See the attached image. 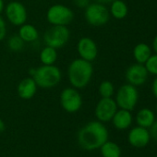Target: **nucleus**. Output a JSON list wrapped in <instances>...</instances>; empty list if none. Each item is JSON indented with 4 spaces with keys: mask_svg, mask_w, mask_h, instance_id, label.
<instances>
[{
    "mask_svg": "<svg viewBox=\"0 0 157 157\" xmlns=\"http://www.w3.org/2000/svg\"><path fill=\"white\" fill-rule=\"evenodd\" d=\"M108 140V130L100 121H91L83 126L78 132V142L87 151L100 149Z\"/></svg>",
    "mask_w": 157,
    "mask_h": 157,
    "instance_id": "nucleus-1",
    "label": "nucleus"
},
{
    "mask_svg": "<svg viewBox=\"0 0 157 157\" xmlns=\"http://www.w3.org/2000/svg\"><path fill=\"white\" fill-rule=\"evenodd\" d=\"M94 67L92 62L77 58L70 62L67 67V78L70 85L76 89L85 88L92 81Z\"/></svg>",
    "mask_w": 157,
    "mask_h": 157,
    "instance_id": "nucleus-2",
    "label": "nucleus"
},
{
    "mask_svg": "<svg viewBox=\"0 0 157 157\" xmlns=\"http://www.w3.org/2000/svg\"><path fill=\"white\" fill-rule=\"evenodd\" d=\"M32 78L37 86L44 89H51L59 84L62 78L60 69L55 65H42L30 70Z\"/></svg>",
    "mask_w": 157,
    "mask_h": 157,
    "instance_id": "nucleus-3",
    "label": "nucleus"
},
{
    "mask_svg": "<svg viewBox=\"0 0 157 157\" xmlns=\"http://www.w3.org/2000/svg\"><path fill=\"white\" fill-rule=\"evenodd\" d=\"M84 18L89 25L94 27H101L109 21V10L105 5L97 2L90 3L84 10Z\"/></svg>",
    "mask_w": 157,
    "mask_h": 157,
    "instance_id": "nucleus-4",
    "label": "nucleus"
},
{
    "mask_svg": "<svg viewBox=\"0 0 157 157\" xmlns=\"http://www.w3.org/2000/svg\"><path fill=\"white\" fill-rule=\"evenodd\" d=\"M116 103L117 107L128 111L134 110L139 101V92L136 86L126 83L119 87L116 94Z\"/></svg>",
    "mask_w": 157,
    "mask_h": 157,
    "instance_id": "nucleus-5",
    "label": "nucleus"
},
{
    "mask_svg": "<svg viewBox=\"0 0 157 157\" xmlns=\"http://www.w3.org/2000/svg\"><path fill=\"white\" fill-rule=\"evenodd\" d=\"M70 32L67 26L52 25L44 34L45 45L56 48V50L64 47L69 41Z\"/></svg>",
    "mask_w": 157,
    "mask_h": 157,
    "instance_id": "nucleus-6",
    "label": "nucleus"
},
{
    "mask_svg": "<svg viewBox=\"0 0 157 157\" xmlns=\"http://www.w3.org/2000/svg\"><path fill=\"white\" fill-rule=\"evenodd\" d=\"M73 19V10L62 4L51 6L46 12V20L51 25L67 26L71 23Z\"/></svg>",
    "mask_w": 157,
    "mask_h": 157,
    "instance_id": "nucleus-7",
    "label": "nucleus"
},
{
    "mask_svg": "<svg viewBox=\"0 0 157 157\" xmlns=\"http://www.w3.org/2000/svg\"><path fill=\"white\" fill-rule=\"evenodd\" d=\"M60 105L66 112L76 113L82 106V94L72 86L65 88L60 94Z\"/></svg>",
    "mask_w": 157,
    "mask_h": 157,
    "instance_id": "nucleus-8",
    "label": "nucleus"
},
{
    "mask_svg": "<svg viewBox=\"0 0 157 157\" xmlns=\"http://www.w3.org/2000/svg\"><path fill=\"white\" fill-rule=\"evenodd\" d=\"M5 15L10 23L14 26H21L26 23L28 12L25 6L19 1H11L5 6Z\"/></svg>",
    "mask_w": 157,
    "mask_h": 157,
    "instance_id": "nucleus-9",
    "label": "nucleus"
},
{
    "mask_svg": "<svg viewBox=\"0 0 157 157\" xmlns=\"http://www.w3.org/2000/svg\"><path fill=\"white\" fill-rule=\"evenodd\" d=\"M117 108V105L112 97L101 98L95 106L94 114L98 121L102 123L109 122L112 120Z\"/></svg>",
    "mask_w": 157,
    "mask_h": 157,
    "instance_id": "nucleus-10",
    "label": "nucleus"
},
{
    "mask_svg": "<svg viewBox=\"0 0 157 157\" xmlns=\"http://www.w3.org/2000/svg\"><path fill=\"white\" fill-rule=\"evenodd\" d=\"M149 73L144 64L135 63L129 66L126 70V80L128 83L133 86H141L148 80Z\"/></svg>",
    "mask_w": 157,
    "mask_h": 157,
    "instance_id": "nucleus-11",
    "label": "nucleus"
},
{
    "mask_svg": "<svg viewBox=\"0 0 157 157\" xmlns=\"http://www.w3.org/2000/svg\"><path fill=\"white\" fill-rule=\"evenodd\" d=\"M77 51L80 56L86 61L93 62L98 56V46L94 40L90 37H82L77 44Z\"/></svg>",
    "mask_w": 157,
    "mask_h": 157,
    "instance_id": "nucleus-12",
    "label": "nucleus"
},
{
    "mask_svg": "<svg viewBox=\"0 0 157 157\" xmlns=\"http://www.w3.org/2000/svg\"><path fill=\"white\" fill-rule=\"evenodd\" d=\"M151 140L150 131L148 128L142 127L133 128L128 135V140L129 144L135 148H143L148 145Z\"/></svg>",
    "mask_w": 157,
    "mask_h": 157,
    "instance_id": "nucleus-13",
    "label": "nucleus"
},
{
    "mask_svg": "<svg viewBox=\"0 0 157 157\" xmlns=\"http://www.w3.org/2000/svg\"><path fill=\"white\" fill-rule=\"evenodd\" d=\"M37 88L38 86L32 77L25 78L18 84V95L23 100H30L36 94Z\"/></svg>",
    "mask_w": 157,
    "mask_h": 157,
    "instance_id": "nucleus-14",
    "label": "nucleus"
},
{
    "mask_svg": "<svg viewBox=\"0 0 157 157\" xmlns=\"http://www.w3.org/2000/svg\"><path fill=\"white\" fill-rule=\"evenodd\" d=\"M132 119L133 118L130 111L120 108L119 110L117 109L111 121L113 122V125L117 129L124 130L130 127V125L132 124Z\"/></svg>",
    "mask_w": 157,
    "mask_h": 157,
    "instance_id": "nucleus-15",
    "label": "nucleus"
},
{
    "mask_svg": "<svg viewBox=\"0 0 157 157\" xmlns=\"http://www.w3.org/2000/svg\"><path fill=\"white\" fill-rule=\"evenodd\" d=\"M151 55V48L145 43H140L133 48V57L136 60V63L145 64Z\"/></svg>",
    "mask_w": 157,
    "mask_h": 157,
    "instance_id": "nucleus-16",
    "label": "nucleus"
},
{
    "mask_svg": "<svg viewBox=\"0 0 157 157\" xmlns=\"http://www.w3.org/2000/svg\"><path fill=\"white\" fill-rule=\"evenodd\" d=\"M154 121H155L154 113L150 108H142L139 110L136 115V122L140 127L150 128V127L153 124Z\"/></svg>",
    "mask_w": 157,
    "mask_h": 157,
    "instance_id": "nucleus-17",
    "label": "nucleus"
},
{
    "mask_svg": "<svg viewBox=\"0 0 157 157\" xmlns=\"http://www.w3.org/2000/svg\"><path fill=\"white\" fill-rule=\"evenodd\" d=\"M18 34L24 41V43H33L39 38L38 30L33 25L28 23H24L20 26Z\"/></svg>",
    "mask_w": 157,
    "mask_h": 157,
    "instance_id": "nucleus-18",
    "label": "nucleus"
},
{
    "mask_svg": "<svg viewBox=\"0 0 157 157\" xmlns=\"http://www.w3.org/2000/svg\"><path fill=\"white\" fill-rule=\"evenodd\" d=\"M109 13L116 20H123L128 13V5L123 0H115L110 4Z\"/></svg>",
    "mask_w": 157,
    "mask_h": 157,
    "instance_id": "nucleus-19",
    "label": "nucleus"
},
{
    "mask_svg": "<svg viewBox=\"0 0 157 157\" xmlns=\"http://www.w3.org/2000/svg\"><path fill=\"white\" fill-rule=\"evenodd\" d=\"M40 60L43 65H55L57 60L56 49L45 45L40 52Z\"/></svg>",
    "mask_w": 157,
    "mask_h": 157,
    "instance_id": "nucleus-20",
    "label": "nucleus"
},
{
    "mask_svg": "<svg viewBox=\"0 0 157 157\" xmlns=\"http://www.w3.org/2000/svg\"><path fill=\"white\" fill-rule=\"evenodd\" d=\"M101 154L103 157H120L121 149L120 147L113 141L106 140L101 147Z\"/></svg>",
    "mask_w": 157,
    "mask_h": 157,
    "instance_id": "nucleus-21",
    "label": "nucleus"
},
{
    "mask_svg": "<svg viewBox=\"0 0 157 157\" xmlns=\"http://www.w3.org/2000/svg\"><path fill=\"white\" fill-rule=\"evenodd\" d=\"M101 98H111L115 94L114 84L110 81H103L98 88Z\"/></svg>",
    "mask_w": 157,
    "mask_h": 157,
    "instance_id": "nucleus-22",
    "label": "nucleus"
},
{
    "mask_svg": "<svg viewBox=\"0 0 157 157\" xmlns=\"http://www.w3.org/2000/svg\"><path fill=\"white\" fill-rule=\"evenodd\" d=\"M25 45L24 41L19 36V34L12 35L8 40V46L13 52H20L23 49Z\"/></svg>",
    "mask_w": 157,
    "mask_h": 157,
    "instance_id": "nucleus-23",
    "label": "nucleus"
},
{
    "mask_svg": "<svg viewBox=\"0 0 157 157\" xmlns=\"http://www.w3.org/2000/svg\"><path fill=\"white\" fill-rule=\"evenodd\" d=\"M149 74L157 76V54H152L144 64Z\"/></svg>",
    "mask_w": 157,
    "mask_h": 157,
    "instance_id": "nucleus-24",
    "label": "nucleus"
},
{
    "mask_svg": "<svg viewBox=\"0 0 157 157\" xmlns=\"http://www.w3.org/2000/svg\"><path fill=\"white\" fill-rule=\"evenodd\" d=\"M7 36V24L5 20L0 16V41H3Z\"/></svg>",
    "mask_w": 157,
    "mask_h": 157,
    "instance_id": "nucleus-25",
    "label": "nucleus"
},
{
    "mask_svg": "<svg viewBox=\"0 0 157 157\" xmlns=\"http://www.w3.org/2000/svg\"><path fill=\"white\" fill-rule=\"evenodd\" d=\"M150 135L151 138H152L154 140L157 141V120L153 122V124L150 127Z\"/></svg>",
    "mask_w": 157,
    "mask_h": 157,
    "instance_id": "nucleus-26",
    "label": "nucleus"
},
{
    "mask_svg": "<svg viewBox=\"0 0 157 157\" xmlns=\"http://www.w3.org/2000/svg\"><path fill=\"white\" fill-rule=\"evenodd\" d=\"M74 4L78 9L85 10L89 6V4H90V0H74Z\"/></svg>",
    "mask_w": 157,
    "mask_h": 157,
    "instance_id": "nucleus-27",
    "label": "nucleus"
},
{
    "mask_svg": "<svg viewBox=\"0 0 157 157\" xmlns=\"http://www.w3.org/2000/svg\"><path fill=\"white\" fill-rule=\"evenodd\" d=\"M151 93L154 95V97L157 99V76H155V78L151 84Z\"/></svg>",
    "mask_w": 157,
    "mask_h": 157,
    "instance_id": "nucleus-28",
    "label": "nucleus"
},
{
    "mask_svg": "<svg viewBox=\"0 0 157 157\" xmlns=\"http://www.w3.org/2000/svg\"><path fill=\"white\" fill-rule=\"evenodd\" d=\"M152 50L155 54H157V34L152 40Z\"/></svg>",
    "mask_w": 157,
    "mask_h": 157,
    "instance_id": "nucleus-29",
    "label": "nucleus"
},
{
    "mask_svg": "<svg viewBox=\"0 0 157 157\" xmlns=\"http://www.w3.org/2000/svg\"><path fill=\"white\" fill-rule=\"evenodd\" d=\"M113 1H115V0H95V2L100 3V4H103V5H108V4H111Z\"/></svg>",
    "mask_w": 157,
    "mask_h": 157,
    "instance_id": "nucleus-30",
    "label": "nucleus"
},
{
    "mask_svg": "<svg viewBox=\"0 0 157 157\" xmlns=\"http://www.w3.org/2000/svg\"><path fill=\"white\" fill-rule=\"evenodd\" d=\"M6 129V124L3 119L0 118V132H3Z\"/></svg>",
    "mask_w": 157,
    "mask_h": 157,
    "instance_id": "nucleus-31",
    "label": "nucleus"
},
{
    "mask_svg": "<svg viewBox=\"0 0 157 157\" xmlns=\"http://www.w3.org/2000/svg\"><path fill=\"white\" fill-rule=\"evenodd\" d=\"M5 10V3H4V0H0V15L1 13L4 11Z\"/></svg>",
    "mask_w": 157,
    "mask_h": 157,
    "instance_id": "nucleus-32",
    "label": "nucleus"
},
{
    "mask_svg": "<svg viewBox=\"0 0 157 157\" xmlns=\"http://www.w3.org/2000/svg\"><path fill=\"white\" fill-rule=\"evenodd\" d=\"M156 113H157V105H156Z\"/></svg>",
    "mask_w": 157,
    "mask_h": 157,
    "instance_id": "nucleus-33",
    "label": "nucleus"
},
{
    "mask_svg": "<svg viewBox=\"0 0 157 157\" xmlns=\"http://www.w3.org/2000/svg\"><path fill=\"white\" fill-rule=\"evenodd\" d=\"M155 157H157V155H156V156H155Z\"/></svg>",
    "mask_w": 157,
    "mask_h": 157,
    "instance_id": "nucleus-34",
    "label": "nucleus"
}]
</instances>
